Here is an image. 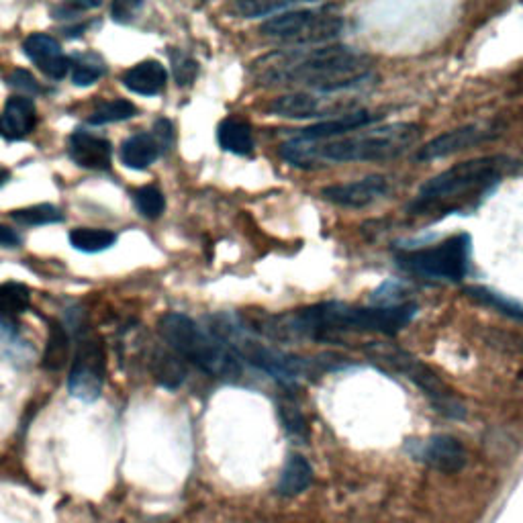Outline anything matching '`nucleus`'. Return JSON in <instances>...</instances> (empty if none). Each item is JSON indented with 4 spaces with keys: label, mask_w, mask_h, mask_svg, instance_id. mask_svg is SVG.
Instances as JSON below:
<instances>
[{
    "label": "nucleus",
    "mask_w": 523,
    "mask_h": 523,
    "mask_svg": "<svg viewBox=\"0 0 523 523\" xmlns=\"http://www.w3.org/2000/svg\"><path fill=\"white\" fill-rule=\"evenodd\" d=\"M366 352L380 364L389 366L397 374L405 376L415 387H419L427 397H430L436 411L450 419H464L466 407L462 401L454 395V391L444 383V380L430 368L425 366L421 360H417L413 354H409L403 348H397L393 344L383 342H372Z\"/></svg>",
    "instance_id": "6"
},
{
    "label": "nucleus",
    "mask_w": 523,
    "mask_h": 523,
    "mask_svg": "<svg viewBox=\"0 0 523 523\" xmlns=\"http://www.w3.org/2000/svg\"><path fill=\"white\" fill-rule=\"evenodd\" d=\"M137 109L133 103L125 101V99H115L109 103L99 105L94 109L88 117L90 125H107V123H117V121H127L131 117H135Z\"/></svg>",
    "instance_id": "27"
},
{
    "label": "nucleus",
    "mask_w": 523,
    "mask_h": 523,
    "mask_svg": "<svg viewBox=\"0 0 523 523\" xmlns=\"http://www.w3.org/2000/svg\"><path fill=\"white\" fill-rule=\"evenodd\" d=\"M25 56L45 74L54 80L66 78L72 62L64 56L62 45L45 33H33L23 41Z\"/></svg>",
    "instance_id": "13"
},
{
    "label": "nucleus",
    "mask_w": 523,
    "mask_h": 523,
    "mask_svg": "<svg viewBox=\"0 0 523 523\" xmlns=\"http://www.w3.org/2000/svg\"><path fill=\"white\" fill-rule=\"evenodd\" d=\"M158 139L150 133H137L123 141L121 162L131 170H146L160 158Z\"/></svg>",
    "instance_id": "19"
},
{
    "label": "nucleus",
    "mask_w": 523,
    "mask_h": 523,
    "mask_svg": "<svg viewBox=\"0 0 523 523\" xmlns=\"http://www.w3.org/2000/svg\"><path fill=\"white\" fill-rule=\"evenodd\" d=\"M74 66L72 72V82L76 86H92L99 78L105 76L107 68L103 66V62L97 56H78L74 60H70Z\"/></svg>",
    "instance_id": "32"
},
{
    "label": "nucleus",
    "mask_w": 523,
    "mask_h": 523,
    "mask_svg": "<svg viewBox=\"0 0 523 523\" xmlns=\"http://www.w3.org/2000/svg\"><path fill=\"white\" fill-rule=\"evenodd\" d=\"M219 146L235 156H250L254 152L252 127L237 117H227L217 127Z\"/></svg>",
    "instance_id": "20"
},
{
    "label": "nucleus",
    "mask_w": 523,
    "mask_h": 523,
    "mask_svg": "<svg viewBox=\"0 0 523 523\" xmlns=\"http://www.w3.org/2000/svg\"><path fill=\"white\" fill-rule=\"evenodd\" d=\"M117 235L109 229H92V227H78L70 233V244L84 254L105 252L115 246Z\"/></svg>",
    "instance_id": "24"
},
{
    "label": "nucleus",
    "mask_w": 523,
    "mask_h": 523,
    "mask_svg": "<svg viewBox=\"0 0 523 523\" xmlns=\"http://www.w3.org/2000/svg\"><path fill=\"white\" fill-rule=\"evenodd\" d=\"M152 374L156 378V383L168 391H176L182 387L186 378V366L182 358L176 352L170 350H158L154 354L152 362Z\"/></svg>",
    "instance_id": "22"
},
{
    "label": "nucleus",
    "mask_w": 523,
    "mask_h": 523,
    "mask_svg": "<svg viewBox=\"0 0 523 523\" xmlns=\"http://www.w3.org/2000/svg\"><path fill=\"white\" fill-rule=\"evenodd\" d=\"M260 66V78L268 86H307L319 94L360 88L374 78L370 58L346 45L278 52L266 56Z\"/></svg>",
    "instance_id": "1"
},
{
    "label": "nucleus",
    "mask_w": 523,
    "mask_h": 523,
    "mask_svg": "<svg viewBox=\"0 0 523 523\" xmlns=\"http://www.w3.org/2000/svg\"><path fill=\"white\" fill-rule=\"evenodd\" d=\"M133 9H139V3H115L113 5V19L117 23H129L133 19Z\"/></svg>",
    "instance_id": "35"
},
{
    "label": "nucleus",
    "mask_w": 523,
    "mask_h": 523,
    "mask_svg": "<svg viewBox=\"0 0 523 523\" xmlns=\"http://www.w3.org/2000/svg\"><path fill=\"white\" fill-rule=\"evenodd\" d=\"M158 331L162 340L182 360L215 378H240L242 358L211 331L201 329L193 319L182 313H168L160 319Z\"/></svg>",
    "instance_id": "4"
},
{
    "label": "nucleus",
    "mask_w": 523,
    "mask_h": 523,
    "mask_svg": "<svg viewBox=\"0 0 523 523\" xmlns=\"http://www.w3.org/2000/svg\"><path fill=\"white\" fill-rule=\"evenodd\" d=\"M415 303L393 307H356L340 301H327L305 307L287 319L284 331L303 338L327 340L340 334H385L395 336L417 315Z\"/></svg>",
    "instance_id": "3"
},
{
    "label": "nucleus",
    "mask_w": 523,
    "mask_h": 523,
    "mask_svg": "<svg viewBox=\"0 0 523 523\" xmlns=\"http://www.w3.org/2000/svg\"><path fill=\"white\" fill-rule=\"evenodd\" d=\"M121 82L125 84L127 90L141 94V97H156L168 82V72L160 62L146 60L127 70Z\"/></svg>",
    "instance_id": "18"
},
{
    "label": "nucleus",
    "mask_w": 523,
    "mask_h": 523,
    "mask_svg": "<svg viewBox=\"0 0 523 523\" xmlns=\"http://www.w3.org/2000/svg\"><path fill=\"white\" fill-rule=\"evenodd\" d=\"M278 415H280L284 432H287L291 438H295L299 442H305L309 438V423L295 403H291V401L280 403Z\"/></svg>",
    "instance_id": "28"
},
{
    "label": "nucleus",
    "mask_w": 523,
    "mask_h": 523,
    "mask_svg": "<svg viewBox=\"0 0 523 523\" xmlns=\"http://www.w3.org/2000/svg\"><path fill=\"white\" fill-rule=\"evenodd\" d=\"M107 372L105 346L97 336H84L78 342L68 374V391L82 403H94L103 393Z\"/></svg>",
    "instance_id": "9"
},
{
    "label": "nucleus",
    "mask_w": 523,
    "mask_h": 523,
    "mask_svg": "<svg viewBox=\"0 0 523 523\" xmlns=\"http://www.w3.org/2000/svg\"><path fill=\"white\" fill-rule=\"evenodd\" d=\"M31 305V291L21 282L0 284V317H17Z\"/></svg>",
    "instance_id": "26"
},
{
    "label": "nucleus",
    "mask_w": 523,
    "mask_h": 523,
    "mask_svg": "<svg viewBox=\"0 0 523 523\" xmlns=\"http://www.w3.org/2000/svg\"><path fill=\"white\" fill-rule=\"evenodd\" d=\"M11 180V172L7 168H0V188H3Z\"/></svg>",
    "instance_id": "37"
},
{
    "label": "nucleus",
    "mask_w": 523,
    "mask_h": 523,
    "mask_svg": "<svg viewBox=\"0 0 523 523\" xmlns=\"http://www.w3.org/2000/svg\"><path fill=\"white\" fill-rule=\"evenodd\" d=\"M7 82H9V86H13V88H17V90H21L25 94H39L41 92L39 82L27 70H13L7 76Z\"/></svg>",
    "instance_id": "34"
},
{
    "label": "nucleus",
    "mask_w": 523,
    "mask_h": 523,
    "mask_svg": "<svg viewBox=\"0 0 523 523\" xmlns=\"http://www.w3.org/2000/svg\"><path fill=\"white\" fill-rule=\"evenodd\" d=\"M417 139L419 127L415 123H389L385 127H370L362 133L327 141H305L295 137L280 148V156L297 168L393 160L413 148Z\"/></svg>",
    "instance_id": "2"
},
{
    "label": "nucleus",
    "mask_w": 523,
    "mask_h": 523,
    "mask_svg": "<svg viewBox=\"0 0 523 523\" xmlns=\"http://www.w3.org/2000/svg\"><path fill=\"white\" fill-rule=\"evenodd\" d=\"M470 299H474L477 303L485 305V307H493L497 313H503L515 321H521L523 323V303L519 301H511L487 287H468L464 291Z\"/></svg>",
    "instance_id": "25"
},
{
    "label": "nucleus",
    "mask_w": 523,
    "mask_h": 523,
    "mask_svg": "<svg viewBox=\"0 0 523 523\" xmlns=\"http://www.w3.org/2000/svg\"><path fill=\"white\" fill-rule=\"evenodd\" d=\"M497 135H499V127L493 125V123L464 125V127H458V129H452V131H446V133L438 135L432 141H427L423 148H419L415 158L419 162L440 160V158L458 154L462 150L485 144V141H489V139H493Z\"/></svg>",
    "instance_id": "10"
},
{
    "label": "nucleus",
    "mask_w": 523,
    "mask_h": 523,
    "mask_svg": "<svg viewBox=\"0 0 523 523\" xmlns=\"http://www.w3.org/2000/svg\"><path fill=\"white\" fill-rule=\"evenodd\" d=\"M170 58H172V70H174V78H176L178 86H188L195 80V76L199 72V64L193 58H188L182 52H172Z\"/></svg>",
    "instance_id": "33"
},
{
    "label": "nucleus",
    "mask_w": 523,
    "mask_h": 523,
    "mask_svg": "<svg viewBox=\"0 0 523 523\" xmlns=\"http://www.w3.org/2000/svg\"><path fill=\"white\" fill-rule=\"evenodd\" d=\"M515 160L509 156H485L468 162H460L442 174L427 180L413 201V211H425L434 207H446L450 201L464 199V195L485 193L487 188L499 184L507 174L515 170Z\"/></svg>",
    "instance_id": "5"
},
{
    "label": "nucleus",
    "mask_w": 523,
    "mask_h": 523,
    "mask_svg": "<svg viewBox=\"0 0 523 523\" xmlns=\"http://www.w3.org/2000/svg\"><path fill=\"white\" fill-rule=\"evenodd\" d=\"M346 109L356 111L354 103H350V101L315 97V94H307V92L284 94V97H278L268 105V111L272 115L284 117V119L327 117V115H336V111H346Z\"/></svg>",
    "instance_id": "11"
},
{
    "label": "nucleus",
    "mask_w": 523,
    "mask_h": 523,
    "mask_svg": "<svg viewBox=\"0 0 523 523\" xmlns=\"http://www.w3.org/2000/svg\"><path fill=\"white\" fill-rule=\"evenodd\" d=\"M68 156L86 170H107L113 160V146L105 137L88 131H74L68 139Z\"/></svg>",
    "instance_id": "15"
},
{
    "label": "nucleus",
    "mask_w": 523,
    "mask_h": 523,
    "mask_svg": "<svg viewBox=\"0 0 523 523\" xmlns=\"http://www.w3.org/2000/svg\"><path fill=\"white\" fill-rule=\"evenodd\" d=\"M21 244V235L7 227V225H0V246H5V248H17Z\"/></svg>",
    "instance_id": "36"
},
{
    "label": "nucleus",
    "mask_w": 523,
    "mask_h": 523,
    "mask_svg": "<svg viewBox=\"0 0 523 523\" xmlns=\"http://www.w3.org/2000/svg\"><path fill=\"white\" fill-rule=\"evenodd\" d=\"M413 456L440 472H458L466 466V448L454 436H434L417 444Z\"/></svg>",
    "instance_id": "14"
},
{
    "label": "nucleus",
    "mask_w": 523,
    "mask_h": 523,
    "mask_svg": "<svg viewBox=\"0 0 523 523\" xmlns=\"http://www.w3.org/2000/svg\"><path fill=\"white\" fill-rule=\"evenodd\" d=\"M378 119H380L378 115H372L368 111L356 109V111L344 113L340 117H331L327 121H321V123H315L311 127L301 129L299 139H305V141H327V139L346 137L348 133H354V131H358V129H362L366 125L376 123Z\"/></svg>",
    "instance_id": "16"
},
{
    "label": "nucleus",
    "mask_w": 523,
    "mask_h": 523,
    "mask_svg": "<svg viewBox=\"0 0 523 523\" xmlns=\"http://www.w3.org/2000/svg\"><path fill=\"white\" fill-rule=\"evenodd\" d=\"M11 219L21 225H52L64 221V213L54 205H35L13 211Z\"/></svg>",
    "instance_id": "29"
},
{
    "label": "nucleus",
    "mask_w": 523,
    "mask_h": 523,
    "mask_svg": "<svg viewBox=\"0 0 523 523\" xmlns=\"http://www.w3.org/2000/svg\"><path fill=\"white\" fill-rule=\"evenodd\" d=\"M329 9V5H301L274 15L262 25V35L297 45H327L344 31V19L329 13Z\"/></svg>",
    "instance_id": "7"
},
{
    "label": "nucleus",
    "mask_w": 523,
    "mask_h": 523,
    "mask_svg": "<svg viewBox=\"0 0 523 523\" xmlns=\"http://www.w3.org/2000/svg\"><path fill=\"white\" fill-rule=\"evenodd\" d=\"M35 127V105L29 97H11L0 115V137L19 141Z\"/></svg>",
    "instance_id": "17"
},
{
    "label": "nucleus",
    "mask_w": 523,
    "mask_h": 523,
    "mask_svg": "<svg viewBox=\"0 0 523 523\" xmlns=\"http://www.w3.org/2000/svg\"><path fill=\"white\" fill-rule=\"evenodd\" d=\"M470 252H472L470 235L458 233L448 237V240H444L438 246L403 252L397 256V262L401 268L425 278L458 282L468 274Z\"/></svg>",
    "instance_id": "8"
},
{
    "label": "nucleus",
    "mask_w": 523,
    "mask_h": 523,
    "mask_svg": "<svg viewBox=\"0 0 523 523\" xmlns=\"http://www.w3.org/2000/svg\"><path fill=\"white\" fill-rule=\"evenodd\" d=\"M311 485H313V468H311V464L303 456L293 454L289 458V462L284 464L280 479L276 483L278 495H282V497H297L303 491H307Z\"/></svg>",
    "instance_id": "21"
},
{
    "label": "nucleus",
    "mask_w": 523,
    "mask_h": 523,
    "mask_svg": "<svg viewBox=\"0 0 523 523\" xmlns=\"http://www.w3.org/2000/svg\"><path fill=\"white\" fill-rule=\"evenodd\" d=\"M68 354H70V336L68 331L64 329L62 323L52 321L50 331H47V344H45V352H43V368L45 370H52L58 372L66 366L68 362Z\"/></svg>",
    "instance_id": "23"
},
{
    "label": "nucleus",
    "mask_w": 523,
    "mask_h": 523,
    "mask_svg": "<svg viewBox=\"0 0 523 523\" xmlns=\"http://www.w3.org/2000/svg\"><path fill=\"white\" fill-rule=\"evenodd\" d=\"M301 5L297 3H270V0H244V3H235V11L248 17V19H254V17H274V15H280V13H287V11H293Z\"/></svg>",
    "instance_id": "31"
},
{
    "label": "nucleus",
    "mask_w": 523,
    "mask_h": 523,
    "mask_svg": "<svg viewBox=\"0 0 523 523\" xmlns=\"http://www.w3.org/2000/svg\"><path fill=\"white\" fill-rule=\"evenodd\" d=\"M389 180L385 176H366L356 182L331 184L321 190V197L338 207L362 209L389 195Z\"/></svg>",
    "instance_id": "12"
},
{
    "label": "nucleus",
    "mask_w": 523,
    "mask_h": 523,
    "mask_svg": "<svg viewBox=\"0 0 523 523\" xmlns=\"http://www.w3.org/2000/svg\"><path fill=\"white\" fill-rule=\"evenodd\" d=\"M133 203H135L137 211L148 219H158L166 209V199L156 186L137 188L133 193Z\"/></svg>",
    "instance_id": "30"
}]
</instances>
